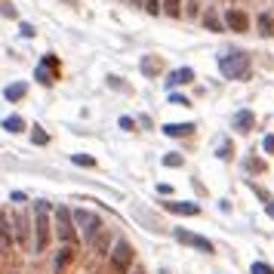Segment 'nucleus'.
I'll return each mask as SVG.
<instances>
[{
	"label": "nucleus",
	"instance_id": "nucleus-1",
	"mask_svg": "<svg viewBox=\"0 0 274 274\" xmlns=\"http://www.w3.org/2000/svg\"><path fill=\"white\" fill-rule=\"evenodd\" d=\"M219 71L228 80H247L250 77V56L244 49H231L219 59Z\"/></svg>",
	"mask_w": 274,
	"mask_h": 274
},
{
	"label": "nucleus",
	"instance_id": "nucleus-2",
	"mask_svg": "<svg viewBox=\"0 0 274 274\" xmlns=\"http://www.w3.org/2000/svg\"><path fill=\"white\" fill-rule=\"evenodd\" d=\"M71 216H74V225H77V228H83L86 244H93V241L102 234V219H99L96 213H89V210H74Z\"/></svg>",
	"mask_w": 274,
	"mask_h": 274
},
{
	"label": "nucleus",
	"instance_id": "nucleus-3",
	"mask_svg": "<svg viewBox=\"0 0 274 274\" xmlns=\"http://www.w3.org/2000/svg\"><path fill=\"white\" fill-rule=\"evenodd\" d=\"M49 247V204L37 200V241H34V253H43Z\"/></svg>",
	"mask_w": 274,
	"mask_h": 274
},
{
	"label": "nucleus",
	"instance_id": "nucleus-4",
	"mask_svg": "<svg viewBox=\"0 0 274 274\" xmlns=\"http://www.w3.org/2000/svg\"><path fill=\"white\" fill-rule=\"evenodd\" d=\"M34 80L43 83V86H49V83L59 80V59H56L52 52H46V56L37 62V68H34Z\"/></svg>",
	"mask_w": 274,
	"mask_h": 274
},
{
	"label": "nucleus",
	"instance_id": "nucleus-5",
	"mask_svg": "<svg viewBox=\"0 0 274 274\" xmlns=\"http://www.w3.org/2000/svg\"><path fill=\"white\" fill-rule=\"evenodd\" d=\"M56 231H59V238H62V241H68V244H74V241H77L74 216H71L65 207H56Z\"/></svg>",
	"mask_w": 274,
	"mask_h": 274
},
{
	"label": "nucleus",
	"instance_id": "nucleus-6",
	"mask_svg": "<svg viewBox=\"0 0 274 274\" xmlns=\"http://www.w3.org/2000/svg\"><path fill=\"white\" fill-rule=\"evenodd\" d=\"M173 238H176L179 244H185V247L200 250V253H213V250H216L207 238H200V234H194V231H185V228H176V231H173Z\"/></svg>",
	"mask_w": 274,
	"mask_h": 274
},
{
	"label": "nucleus",
	"instance_id": "nucleus-7",
	"mask_svg": "<svg viewBox=\"0 0 274 274\" xmlns=\"http://www.w3.org/2000/svg\"><path fill=\"white\" fill-rule=\"evenodd\" d=\"M111 265L117 268L120 274L130 271V265H133V250H130V244L126 241H117L114 244V253H111Z\"/></svg>",
	"mask_w": 274,
	"mask_h": 274
},
{
	"label": "nucleus",
	"instance_id": "nucleus-8",
	"mask_svg": "<svg viewBox=\"0 0 274 274\" xmlns=\"http://www.w3.org/2000/svg\"><path fill=\"white\" fill-rule=\"evenodd\" d=\"M225 25H228L231 31L244 34V31L250 28V15H247V12H241V9H228V12H225Z\"/></svg>",
	"mask_w": 274,
	"mask_h": 274
},
{
	"label": "nucleus",
	"instance_id": "nucleus-9",
	"mask_svg": "<svg viewBox=\"0 0 274 274\" xmlns=\"http://www.w3.org/2000/svg\"><path fill=\"white\" fill-rule=\"evenodd\" d=\"M163 207L176 216H197L200 213V204H191V200H167Z\"/></svg>",
	"mask_w": 274,
	"mask_h": 274
},
{
	"label": "nucleus",
	"instance_id": "nucleus-10",
	"mask_svg": "<svg viewBox=\"0 0 274 274\" xmlns=\"http://www.w3.org/2000/svg\"><path fill=\"white\" fill-rule=\"evenodd\" d=\"M194 80V68H176V71H170L167 74V86H182V83H191Z\"/></svg>",
	"mask_w": 274,
	"mask_h": 274
},
{
	"label": "nucleus",
	"instance_id": "nucleus-11",
	"mask_svg": "<svg viewBox=\"0 0 274 274\" xmlns=\"http://www.w3.org/2000/svg\"><path fill=\"white\" fill-rule=\"evenodd\" d=\"M231 126H234V130H241V133H250V130L256 126V114L244 108V111H238V114L231 117Z\"/></svg>",
	"mask_w": 274,
	"mask_h": 274
},
{
	"label": "nucleus",
	"instance_id": "nucleus-12",
	"mask_svg": "<svg viewBox=\"0 0 274 274\" xmlns=\"http://www.w3.org/2000/svg\"><path fill=\"white\" fill-rule=\"evenodd\" d=\"M191 133H194V123H167L163 126V136H170V139H182Z\"/></svg>",
	"mask_w": 274,
	"mask_h": 274
},
{
	"label": "nucleus",
	"instance_id": "nucleus-13",
	"mask_svg": "<svg viewBox=\"0 0 274 274\" xmlns=\"http://www.w3.org/2000/svg\"><path fill=\"white\" fill-rule=\"evenodd\" d=\"M25 93H28V83H25V80H15V83H9V86L3 89V96H6L9 102H19V99H25Z\"/></svg>",
	"mask_w": 274,
	"mask_h": 274
},
{
	"label": "nucleus",
	"instance_id": "nucleus-14",
	"mask_svg": "<svg viewBox=\"0 0 274 274\" xmlns=\"http://www.w3.org/2000/svg\"><path fill=\"white\" fill-rule=\"evenodd\" d=\"M15 238L22 247H28V216L25 213H15Z\"/></svg>",
	"mask_w": 274,
	"mask_h": 274
},
{
	"label": "nucleus",
	"instance_id": "nucleus-15",
	"mask_svg": "<svg viewBox=\"0 0 274 274\" xmlns=\"http://www.w3.org/2000/svg\"><path fill=\"white\" fill-rule=\"evenodd\" d=\"M142 71H145L148 77L160 74V59H154V56H145V59H142Z\"/></svg>",
	"mask_w": 274,
	"mask_h": 274
},
{
	"label": "nucleus",
	"instance_id": "nucleus-16",
	"mask_svg": "<svg viewBox=\"0 0 274 274\" xmlns=\"http://www.w3.org/2000/svg\"><path fill=\"white\" fill-rule=\"evenodd\" d=\"M3 130H6V133H22V130H25V120H22L19 114H9V117L3 120Z\"/></svg>",
	"mask_w": 274,
	"mask_h": 274
},
{
	"label": "nucleus",
	"instance_id": "nucleus-17",
	"mask_svg": "<svg viewBox=\"0 0 274 274\" xmlns=\"http://www.w3.org/2000/svg\"><path fill=\"white\" fill-rule=\"evenodd\" d=\"M259 28H262V34H265V37H274V19L268 15V12H262V15H259Z\"/></svg>",
	"mask_w": 274,
	"mask_h": 274
},
{
	"label": "nucleus",
	"instance_id": "nucleus-18",
	"mask_svg": "<svg viewBox=\"0 0 274 274\" xmlns=\"http://www.w3.org/2000/svg\"><path fill=\"white\" fill-rule=\"evenodd\" d=\"M9 241H12V234H9V222H6V219H3V213H0V244L6 247Z\"/></svg>",
	"mask_w": 274,
	"mask_h": 274
},
{
	"label": "nucleus",
	"instance_id": "nucleus-19",
	"mask_svg": "<svg viewBox=\"0 0 274 274\" xmlns=\"http://www.w3.org/2000/svg\"><path fill=\"white\" fill-rule=\"evenodd\" d=\"M31 142H34V145H46V142H49V136H46L40 126H34V130H31Z\"/></svg>",
	"mask_w": 274,
	"mask_h": 274
},
{
	"label": "nucleus",
	"instance_id": "nucleus-20",
	"mask_svg": "<svg viewBox=\"0 0 274 274\" xmlns=\"http://www.w3.org/2000/svg\"><path fill=\"white\" fill-rule=\"evenodd\" d=\"M163 167H170V170H176V167H182V154H176V151H170V154L163 157Z\"/></svg>",
	"mask_w": 274,
	"mask_h": 274
},
{
	"label": "nucleus",
	"instance_id": "nucleus-21",
	"mask_svg": "<svg viewBox=\"0 0 274 274\" xmlns=\"http://www.w3.org/2000/svg\"><path fill=\"white\" fill-rule=\"evenodd\" d=\"M74 256V250H62V256H56V271H62L68 265V259Z\"/></svg>",
	"mask_w": 274,
	"mask_h": 274
},
{
	"label": "nucleus",
	"instance_id": "nucleus-22",
	"mask_svg": "<svg viewBox=\"0 0 274 274\" xmlns=\"http://www.w3.org/2000/svg\"><path fill=\"white\" fill-rule=\"evenodd\" d=\"M250 274H274V268L268 265V262H253V268H250Z\"/></svg>",
	"mask_w": 274,
	"mask_h": 274
},
{
	"label": "nucleus",
	"instance_id": "nucleus-23",
	"mask_svg": "<svg viewBox=\"0 0 274 274\" xmlns=\"http://www.w3.org/2000/svg\"><path fill=\"white\" fill-rule=\"evenodd\" d=\"M163 9H167V15H173V19L182 12V9H179V0H163Z\"/></svg>",
	"mask_w": 274,
	"mask_h": 274
},
{
	"label": "nucleus",
	"instance_id": "nucleus-24",
	"mask_svg": "<svg viewBox=\"0 0 274 274\" xmlns=\"http://www.w3.org/2000/svg\"><path fill=\"white\" fill-rule=\"evenodd\" d=\"M71 160H74V163H77V167H93V163H96V160H93V157H89V154H74V157H71Z\"/></svg>",
	"mask_w": 274,
	"mask_h": 274
},
{
	"label": "nucleus",
	"instance_id": "nucleus-25",
	"mask_svg": "<svg viewBox=\"0 0 274 274\" xmlns=\"http://www.w3.org/2000/svg\"><path fill=\"white\" fill-rule=\"evenodd\" d=\"M19 31H22V37H34V34H37L31 22H22V25H19Z\"/></svg>",
	"mask_w": 274,
	"mask_h": 274
},
{
	"label": "nucleus",
	"instance_id": "nucleus-26",
	"mask_svg": "<svg viewBox=\"0 0 274 274\" xmlns=\"http://www.w3.org/2000/svg\"><path fill=\"white\" fill-rule=\"evenodd\" d=\"M160 3H163V0H145V9H148L151 15H157V12H160Z\"/></svg>",
	"mask_w": 274,
	"mask_h": 274
},
{
	"label": "nucleus",
	"instance_id": "nucleus-27",
	"mask_svg": "<svg viewBox=\"0 0 274 274\" xmlns=\"http://www.w3.org/2000/svg\"><path fill=\"white\" fill-rule=\"evenodd\" d=\"M262 148H265V154H274V136H265V139H262Z\"/></svg>",
	"mask_w": 274,
	"mask_h": 274
},
{
	"label": "nucleus",
	"instance_id": "nucleus-28",
	"mask_svg": "<svg viewBox=\"0 0 274 274\" xmlns=\"http://www.w3.org/2000/svg\"><path fill=\"white\" fill-rule=\"evenodd\" d=\"M120 130H136V120L133 117H120Z\"/></svg>",
	"mask_w": 274,
	"mask_h": 274
},
{
	"label": "nucleus",
	"instance_id": "nucleus-29",
	"mask_svg": "<svg viewBox=\"0 0 274 274\" xmlns=\"http://www.w3.org/2000/svg\"><path fill=\"white\" fill-rule=\"evenodd\" d=\"M170 105H182V108H185V105H191V102H188L185 96H173V99H170Z\"/></svg>",
	"mask_w": 274,
	"mask_h": 274
},
{
	"label": "nucleus",
	"instance_id": "nucleus-30",
	"mask_svg": "<svg viewBox=\"0 0 274 274\" xmlns=\"http://www.w3.org/2000/svg\"><path fill=\"white\" fill-rule=\"evenodd\" d=\"M219 157L228 160V157H231V145H222V148H219Z\"/></svg>",
	"mask_w": 274,
	"mask_h": 274
},
{
	"label": "nucleus",
	"instance_id": "nucleus-31",
	"mask_svg": "<svg viewBox=\"0 0 274 274\" xmlns=\"http://www.w3.org/2000/svg\"><path fill=\"white\" fill-rule=\"evenodd\" d=\"M204 22H207V25H210V28H213V31H219V22H216V15H207V19H204Z\"/></svg>",
	"mask_w": 274,
	"mask_h": 274
},
{
	"label": "nucleus",
	"instance_id": "nucleus-32",
	"mask_svg": "<svg viewBox=\"0 0 274 274\" xmlns=\"http://www.w3.org/2000/svg\"><path fill=\"white\" fill-rule=\"evenodd\" d=\"M265 210H268V216L274 219V200H265Z\"/></svg>",
	"mask_w": 274,
	"mask_h": 274
}]
</instances>
